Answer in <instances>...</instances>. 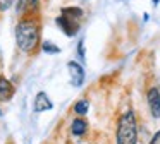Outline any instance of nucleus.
I'll list each match as a JSON object with an SVG mask.
<instances>
[{
    "mask_svg": "<svg viewBox=\"0 0 160 144\" xmlns=\"http://www.w3.org/2000/svg\"><path fill=\"white\" fill-rule=\"evenodd\" d=\"M12 2H14V0H0V10L9 9V7L12 5Z\"/></svg>",
    "mask_w": 160,
    "mask_h": 144,
    "instance_id": "obj_13",
    "label": "nucleus"
},
{
    "mask_svg": "<svg viewBox=\"0 0 160 144\" xmlns=\"http://www.w3.org/2000/svg\"><path fill=\"white\" fill-rule=\"evenodd\" d=\"M55 22H57V26L60 27V31L69 38L76 36L78 31H79V27H81V21L71 19V17H66V16H62V14L55 19Z\"/></svg>",
    "mask_w": 160,
    "mask_h": 144,
    "instance_id": "obj_3",
    "label": "nucleus"
},
{
    "mask_svg": "<svg viewBox=\"0 0 160 144\" xmlns=\"http://www.w3.org/2000/svg\"><path fill=\"white\" fill-rule=\"evenodd\" d=\"M40 10V0H18L16 3V12L19 16L31 17Z\"/></svg>",
    "mask_w": 160,
    "mask_h": 144,
    "instance_id": "obj_4",
    "label": "nucleus"
},
{
    "mask_svg": "<svg viewBox=\"0 0 160 144\" xmlns=\"http://www.w3.org/2000/svg\"><path fill=\"white\" fill-rule=\"evenodd\" d=\"M42 50L45 51V53H60V48L57 46L55 43H52V41H43Z\"/></svg>",
    "mask_w": 160,
    "mask_h": 144,
    "instance_id": "obj_12",
    "label": "nucleus"
},
{
    "mask_svg": "<svg viewBox=\"0 0 160 144\" xmlns=\"http://www.w3.org/2000/svg\"><path fill=\"white\" fill-rule=\"evenodd\" d=\"M0 117H2V110H0Z\"/></svg>",
    "mask_w": 160,
    "mask_h": 144,
    "instance_id": "obj_16",
    "label": "nucleus"
},
{
    "mask_svg": "<svg viewBox=\"0 0 160 144\" xmlns=\"http://www.w3.org/2000/svg\"><path fill=\"white\" fill-rule=\"evenodd\" d=\"M88 108H90V103H88V99H79V101H76V105H74V113H76L78 117H84L88 113Z\"/></svg>",
    "mask_w": 160,
    "mask_h": 144,
    "instance_id": "obj_11",
    "label": "nucleus"
},
{
    "mask_svg": "<svg viewBox=\"0 0 160 144\" xmlns=\"http://www.w3.org/2000/svg\"><path fill=\"white\" fill-rule=\"evenodd\" d=\"M67 70H69V75H71V84H72L74 88L83 86V82H84L83 65L78 64V62H74V60H71V62H67Z\"/></svg>",
    "mask_w": 160,
    "mask_h": 144,
    "instance_id": "obj_5",
    "label": "nucleus"
},
{
    "mask_svg": "<svg viewBox=\"0 0 160 144\" xmlns=\"http://www.w3.org/2000/svg\"><path fill=\"white\" fill-rule=\"evenodd\" d=\"M115 139L117 144H138V123L132 110H128L119 117Z\"/></svg>",
    "mask_w": 160,
    "mask_h": 144,
    "instance_id": "obj_2",
    "label": "nucleus"
},
{
    "mask_svg": "<svg viewBox=\"0 0 160 144\" xmlns=\"http://www.w3.org/2000/svg\"><path fill=\"white\" fill-rule=\"evenodd\" d=\"M150 144H160V130H157V134L152 137V141H150Z\"/></svg>",
    "mask_w": 160,
    "mask_h": 144,
    "instance_id": "obj_14",
    "label": "nucleus"
},
{
    "mask_svg": "<svg viewBox=\"0 0 160 144\" xmlns=\"http://www.w3.org/2000/svg\"><path fill=\"white\" fill-rule=\"evenodd\" d=\"M146 99H148V108H150L152 117L153 118H160V89L150 88L148 94H146Z\"/></svg>",
    "mask_w": 160,
    "mask_h": 144,
    "instance_id": "obj_6",
    "label": "nucleus"
},
{
    "mask_svg": "<svg viewBox=\"0 0 160 144\" xmlns=\"http://www.w3.org/2000/svg\"><path fill=\"white\" fill-rule=\"evenodd\" d=\"M42 26L35 16L22 17L16 26V43L19 50L24 53H33L40 46V36H42Z\"/></svg>",
    "mask_w": 160,
    "mask_h": 144,
    "instance_id": "obj_1",
    "label": "nucleus"
},
{
    "mask_svg": "<svg viewBox=\"0 0 160 144\" xmlns=\"http://www.w3.org/2000/svg\"><path fill=\"white\" fill-rule=\"evenodd\" d=\"M16 94V88L7 77L0 75V103H5L9 99H12Z\"/></svg>",
    "mask_w": 160,
    "mask_h": 144,
    "instance_id": "obj_7",
    "label": "nucleus"
},
{
    "mask_svg": "<svg viewBox=\"0 0 160 144\" xmlns=\"http://www.w3.org/2000/svg\"><path fill=\"white\" fill-rule=\"evenodd\" d=\"M33 108H35L36 113H43V112L52 110L53 103H52V99L48 98V94H47L45 91H40L38 94L35 96V105H33Z\"/></svg>",
    "mask_w": 160,
    "mask_h": 144,
    "instance_id": "obj_8",
    "label": "nucleus"
},
{
    "mask_svg": "<svg viewBox=\"0 0 160 144\" xmlns=\"http://www.w3.org/2000/svg\"><path fill=\"white\" fill-rule=\"evenodd\" d=\"M88 132V122L83 118V117H78V118L72 120V123H71V134L76 137H81L84 136V134Z\"/></svg>",
    "mask_w": 160,
    "mask_h": 144,
    "instance_id": "obj_9",
    "label": "nucleus"
},
{
    "mask_svg": "<svg viewBox=\"0 0 160 144\" xmlns=\"http://www.w3.org/2000/svg\"><path fill=\"white\" fill-rule=\"evenodd\" d=\"M60 14H62V16H66V17H71V19H76V21H81V19H83V16H84L83 9H81V7H74V5L64 7Z\"/></svg>",
    "mask_w": 160,
    "mask_h": 144,
    "instance_id": "obj_10",
    "label": "nucleus"
},
{
    "mask_svg": "<svg viewBox=\"0 0 160 144\" xmlns=\"http://www.w3.org/2000/svg\"><path fill=\"white\" fill-rule=\"evenodd\" d=\"M78 53L81 55V58H84V48H83V40L79 41V45H78Z\"/></svg>",
    "mask_w": 160,
    "mask_h": 144,
    "instance_id": "obj_15",
    "label": "nucleus"
}]
</instances>
